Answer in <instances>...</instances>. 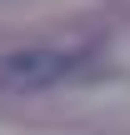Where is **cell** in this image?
<instances>
[{"label":"cell","mask_w":130,"mask_h":135,"mask_svg":"<svg viewBox=\"0 0 130 135\" xmlns=\"http://www.w3.org/2000/svg\"><path fill=\"white\" fill-rule=\"evenodd\" d=\"M70 70H75V55H65V50H40V45L35 50H10L0 60V90H15V95L50 90Z\"/></svg>","instance_id":"obj_1"}]
</instances>
